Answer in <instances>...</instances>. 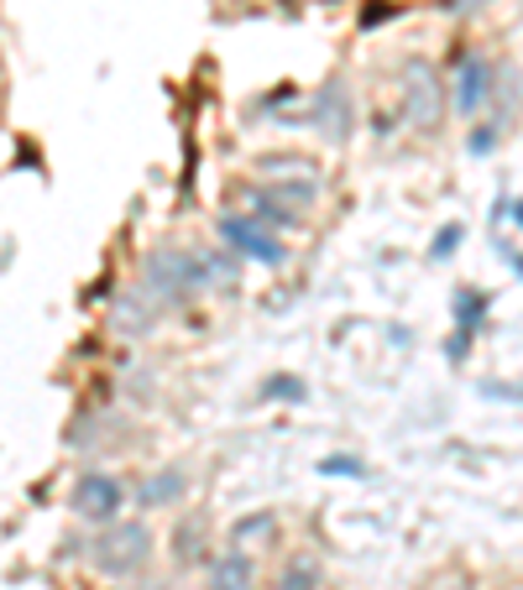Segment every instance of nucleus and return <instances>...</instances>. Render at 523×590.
Returning a JSON list of instances; mask_svg holds the SVG:
<instances>
[{"label": "nucleus", "instance_id": "f03ea898", "mask_svg": "<svg viewBox=\"0 0 523 590\" xmlns=\"http://www.w3.org/2000/svg\"><path fill=\"white\" fill-rule=\"evenodd\" d=\"M141 288H147V298L158 303L162 314H179V309H189L194 298H204L200 288V256L183 251V246H152V251L141 256Z\"/></svg>", "mask_w": 523, "mask_h": 590}, {"label": "nucleus", "instance_id": "0eeeda50", "mask_svg": "<svg viewBox=\"0 0 523 590\" xmlns=\"http://www.w3.org/2000/svg\"><path fill=\"white\" fill-rule=\"evenodd\" d=\"M309 126H314V137L330 141V147L351 141V131H356V99H351V84L345 79L320 84L314 99H309Z\"/></svg>", "mask_w": 523, "mask_h": 590}, {"label": "nucleus", "instance_id": "f8f14e48", "mask_svg": "<svg viewBox=\"0 0 523 590\" xmlns=\"http://www.w3.org/2000/svg\"><path fill=\"white\" fill-rule=\"evenodd\" d=\"M200 256V288L204 293H236V282H242V256H231L225 246L215 251H194Z\"/></svg>", "mask_w": 523, "mask_h": 590}, {"label": "nucleus", "instance_id": "6e6552de", "mask_svg": "<svg viewBox=\"0 0 523 590\" xmlns=\"http://www.w3.org/2000/svg\"><path fill=\"white\" fill-rule=\"evenodd\" d=\"M183 496H189V471L183 465H158L152 475H141L131 502L141 512H168V507H183Z\"/></svg>", "mask_w": 523, "mask_h": 590}, {"label": "nucleus", "instance_id": "5701e85b", "mask_svg": "<svg viewBox=\"0 0 523 590\" xmlns=\"http://www.w3.org/2000/svg\"><path fill=\"white\" fill-rule=\"evenodd\" d=\"M440 590H471V586H466V580H445Z\"/></svg>", "mask_w": 523, "mask_h": 590}, {"label": "nucleus", "instance_id": "f257e3e1", "mask_svg": "<svg viewBox=\"0 0 523 590\" xmlns=\"http://www.w3.org/2000/svg\"><path fill=\"white\" fill-rule=\"evenodd\" d=\"M152 554H158V538L147 523H105L95 538H84V559H89V570H100L105 580H137L147 565H152Z\"/></svg>", "mask_w": 523, "mask_h": 590}, {"label": "nucleus", "instance_id": "7ed1b4c3", "mask_svg": "<svg viewBox=\"0 0 523 590\" xmlns=\"http://www.w3.org/2000/svg\"><path fill=\"white\" fill-rule=\"evenodd\" d=\"M445 110H450V89L440 84L429 58H408L403 63V116L414 120L419 131H440Z\"/></svg>", "mask_w": 523, "mask_h": 590}, {"label": "nucleus", "instance_id": "423d86ee", "mask_svg": "<svg viewBox=\"0 0 523 590\" xmlns=\"http://www.w3.org/2000/svg\"><path fill=\"white\" fill-rule=\"evenodd\" d=\"M68 507L74 517H84L89 528H105V523H116L126 512V481L110 471H84L74 481V492H68Z\"/></svg>", "mask_w": 523, "mask_h": 590}, {"label": "nucleus", "instance_id": "a211bd4d", "mask_svg": "<svg viewBox=\"0 0 523 590\" xmlns=\"http://www.w3.org/2000/svg\"><path fill=\"white\" fill-rule=\"evenodd\" d=\"M303 397V382L299 376H273V382H262V403H299Z\"/></svg>", "mask_w": 523, "mask_h": 590}, {"label": "nucleus", "instance_id": "f3484780", "mask_svg": "<svg viewBox=\"0 0 523 590\" xmlns=\"http://www.w3.org/2000/svg\"><path fill=\"white\" fill-rule=\"evenodd\" d=\"M503 126H508V120H482V126L466 137V152H471V158H487V152L503 141Z\"/></svg>", "mask_w": 523, "mask_h": 590}, {"label": "nucleus", "instance_id": "b1692460", "mask_svg": "<svg viewBox=\"0 0 523 590\" xmlns=\"http://www.w3.org/2000/svg\"><path fill=\"white\" fill-rule=\"evenodd\" d=\"M0 89H6V53H0Z\"/></svg>", "mask_w": 523, "mask_h": 590}, {"label": "nucleus", "instance_id": "1a4fd4ad", "mask_svg": "<svg viewBox=\"0 0 523 590\" xmlns=\"http://www.w3.org/2000/svg\"><path fill=\"white\" fill-rule=\"evenodd\" d=\"M252 580H257V565L246 549L225 544L215 559H204V590H252Z\"/></svg>", "mask_w": 523, "mask_h": 590}, {"label": "nucleus", "instance_id": "2eb2a0df", "mask_svg": "<svg viewBox=\"0 0 523 590\" xmlns=\"http://www.w3.org/2000/svg\"><path fill=\"white\" fill-rule=\"evenodd\" d=\"M278 590H320V559L314 554H293L278 575Z\"/></svg>", "mask_w": 523, "mask_h": 590}, {"label": "nucleus", "instance_id": "9d476101", "mask_svg": "<svg viewBox=\"0 0 523 590\" xmlns=\"http://www.w3.org/2000/svg\"><path fill=\"white\" fill-rule=\"evenodd\" d=\"M110 319H116V330H121L126 340H141V335H147V330H152V324L162 319V309L152 303V298H147V288L137 282V288H126V293L116 298Z\"/></svg>", "mask_w": 523, "mask_h": 590}, {"label": "nucleus", "instance_id": "dca6fc26", "mask_svg": "<svg viewBox=\"0 0 523 590\" xmlns=\"http://www.w3.org/2000/svg\"><path fill=\"white\" fill-rule=\"evenodd\" d=\"M482 314H487V293H482V288H461V293H456V324L477 335Z\"/></svg>", "mask_w": 523, "mask_h": 590}, {"label": "nucleus", "instance_id": "6ab92c4d", "mask_svg": "<svg viewBox=\"0 0 523 590\" xmlns=\"http://www.w3.org/2000/svg\"><path fill=\"white\" fill-rule=\"evenodd\" d=\"M466 240V225L461 219H450V225H440V236L429 240V256H435V261H445V256H456V246H461Z\"/></svg>", "mask_w": 523, "mask_h": 590}, {"label": "nucleus", "instance_id": "aec40b11", "mask_svg": "<svg viewBox=\"0 0 523 590\" xmlns=\"http://www.w3.org/2000/svg\"><path fill=\"white\" fill-rule=\"evenodd\" d=\"M320 471L324 475H351V481H362L366 465L356 460V454H330V460H320Z\"/></svg>", "mask_w": 523, "mask_h": 590}, {"label": "nucleus", "instance_id": "39448f33", "mask_svg": "<svg viewBox=\"0 0 523 590\" xmlns=\"http://www.w3.org/2000/svg\"><path fill=\"white\" fill-rule=\"evenodd\" d=\"M221 246L231 256H242V261L267 267V272H278L282 261H288L282 236H278V230H267V225H257L252 215H221Z\"/></svg>", "mask_w": 523, "mask_h": 590}, {"label": "nucleus", "instance_id": "ddd939ff", "mask_svg": "<svg viewBox=\"0 0 523 590\" xmlns=\"http://www.w3.org/2000/svg\"><path fill=\"white\" fill-rule=\"evenodd\" d=\"M173 559H179V565H200V559H210V554H204V517L189 512L179 528H173Z\"/></svg>", "mask_w": 523, "mask_h": 590}, {"label": "nucleus", "instance_id": "4468645a", "mask_svg": "<svg viewBox=\"0 0 523 590\" xmlns=\"http://www.w3.org/2000/svg\"><path fill=\"white\" fill-rule=\"evenodd\" d=\"M273 533H278V512H252V517H236V523H231V549L267 544Z\"/></svg>", "mask_w": 523, "mask_h": 590}, {"label": "nucleus", "instance_id": "412c9836", "mask_svg": "<svg viewBox=\"0 0 523 590\" xmlns=\"http://www.w3.org/2000/svg\"><path fill=\"white\" fill-rule=\"evenodd\" d=\"M492 0H456V11H466V17H477V11H487Z\"/></svg>", "mask_w": 523, "mask_h": 590}, {"label": "nucleus", "instance_id": "20e7f679", "mask_svg": "<svg viewBox=\"0 0 523 590\" xmlns=\"http://www.w3.org/2000/svg\"><path fill=\"white\" fill-rule=\"evenodd\" d=\"M492 95H498V68H492L482 53L461 47V53H456V68H450V110L461 120H477L487 105H492Z\"/></svg>", "mask_w": 523, "mask_h": 590}, {"label": "nucleus", "instance_id": "4be33fe9", "mask_svg": "<svg viewBox=\"0 0 523 590\" xmlns=\"http://www.w3.org/2000/svg\"><path fill=\"white\" fill-rule=\"evenodd\" d=\"M508 219H513V225L523 230V199H513V204H508Z\"/></svg>", "mask_w": 523, "mask_h": 590}, {"label": "nucleus", "instance_id": "9b49d317", "mask_svg": "<svg viewBox=\"0 0 523 590\" xmlns=\"http://www.w3.org/2000/svg\"><path fill=\"white\" fill-rule=\"evenodd\" d=\"M262 194L273 199V204H282V210H293V215H303V210H314V199H320V183L303 173H278V178H267V183H257Z\"/></svg>", "mask_w": 523, "mask_h": 590}]
</instances>
